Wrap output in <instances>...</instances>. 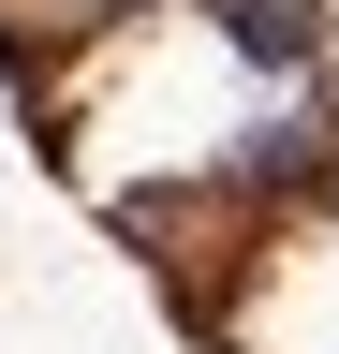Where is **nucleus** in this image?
Wrapping results in <instances>:
<instances>
[{
	"label": "nucleus",
	"instance_id": "obj_1",
	"mask_svg": "<svg viewBox=\"0 0 339 354\" xmlns=\"http://www.w3.org/2000/svg\"><path fill=\"white\" fill-rule=\"evenodd\" d=\"M206 15H222V44L266 59V74H310L325 59V15H310V0H206Z\"/></svg>",
	"mask_w": 339,
	"mask_h": 354
}]
</instances>
